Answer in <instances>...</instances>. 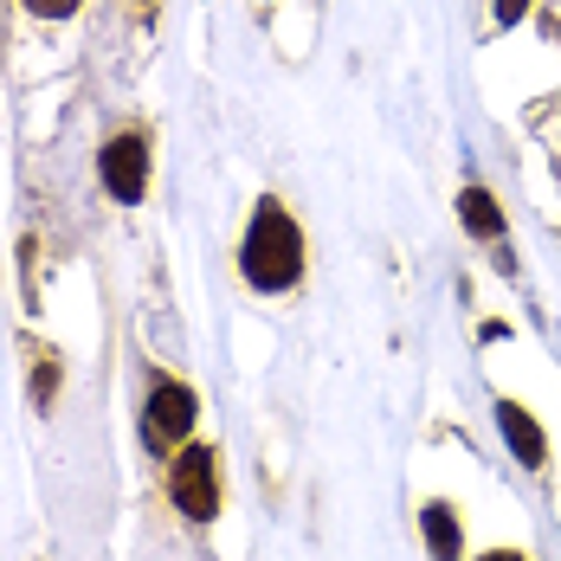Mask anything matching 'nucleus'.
I'll list each match as a JSON object with an SVG mask.
<instances>
[{
  "label": "nucleus",
  "mask_w": 561,
  "mask_h": 561,
  "mask_svg": "<svg viewBox=\"0 0 561 561\" xmlns=\"http://www.w3.org/2000/svg\"><path fill=\"white\" fill-rule=\"evenodd\" d=\"M239 272L252 290H290L304 278V232L284 214L278 201H265L252 226H245V245H239Z\"/></svg>",
  "instance_id": "obj_1"
},
{
  "label": "nucleus",
  "mask_w": 561,
  "mask_h": 561,
  "mask_svg": "<svg viewBox=\"0 0 561 561\" xmlns=\"http://www.w3.org/2000/svg\"><path fill=\"white\" fill-rule=\"evenodd\" d=\"M169 497L181 504V516L207 523L220 510V471H214V451L207 446H187L181 458L169 465Z\"/></svg>",
  "instance_id": "obj_2"
},
{
  "label": "nucleus",
  "mask_w": 561,
  "mask_h": 561,
  "mask_svg": "<svg viewBox=\"0 0 561 561\" xmlns=\"http://www.w3.org/2000/svg\"><path fill=\"white\" fill-rule=\"evenodd\" d=\"M187 433H194V393L181 381H156L149 407H142V439L149 446H181Z\"/></svg>",
  "instance_id": "obj_3"
},
{
  "label": "nucleus",
  "mask_w": 561,
  "mask_h": 561,
  "mask_svg": "<svg viewBox=\"0 0 561 561\" xmlns=\"http://www.w3.org/2000/svg\"><path fill=\"white\" fill-rule=\"evenodd\" d=\"M98 169H104V187L116 201H142V187H149V142L142 136H116L111 149L98 156Z\"/></svg>",
  "instance_id": "obj_4"
},
{
  "label": "nucleus",
  "mask_w": 561,
  "mask_h": 561,
  "mask_svg": "<svg viewBox=\"0 0 561 561\" xmlns=\"http://www.w3.org/2000/svg\"><path fill=\"white\" fill-rule=\"evenodd\" d=\"M497 426H504L510 451H516L523 465H542V458H549V439H542V426H536V420H529L516 400H504V407H497Z\"/></svg>",
  "instance_id": "obj_5"
},
{
  "label": "nucleus",
  "mask_w": 561,
  "mask_h": 561,
  "mask_svg": "<svg viewBox=\"0 0 561 561\" xmlns=\"http://www.w3.org/2000/svg\"><path fill=\"white\" fill-rule=\"evenodd\" d=\"M426 549H433V561H458V510L451 504H426Z\"/></svg>",
  "instance_id": "obj_6"
},
{
  "label": "nucleus",
  "mask_w": 561,
  "mask_h": 561,
  "mask_svg": "<svg viewBox=\"0 0 561 561\" xmlns=\"http://www.w3.org/2000/svg\"><path fill=\"white\" fill-rule=\"evenodd\" d=\"M458 214H465V226H471L478 239H497V232H504V214H497V201H491L484 187H465V194H458Z\"/></svg>",
  "instance_id": "obj_7"
},
{
  "label": "nucleus",
  "mask_w": 561,
  "mask_h": 561,
  "mask_svg": "<svg viewBox=\"0 0 561 561\" xmlns=\"http://www.w3.org/2000/svg\"><path fill=\"white\" fill-rule=\"evenodd\" d=\"M33 13H46V20H65V13H78V0H26Z\"/></svg>",
  "instance_id": "obj_8"
},
{
  "label": "nucleus",
  "mask_w": 561,
  "mask_h": 561,
  "mask_svg": "<svg viewBox=\"0 0 561 561\" xmlns=\"http://www.w3.org/2000/svg\"><path fill=\"white\" fill-rule=\"evenodd\" d=\"M491 7H497V20H504V26H516V20L529 13V0H491Z\"/></svg>",
  "instance_id": "obj_9"
},
{
  "label": "nucleus",
  "mask_w": 561,
  "mask_h": 561,
  "mask_svg": "<svg viewBox=\"0 0 561 561\" xmlns=\"http://www.w3.org/2000/svg\"><path fill=\"white\" fill-rule=\"evenodd\" d=\"M484 561H523V556H484Z\"/></svg>",
  "instance_id": "obj_10"
}]
</instances>
